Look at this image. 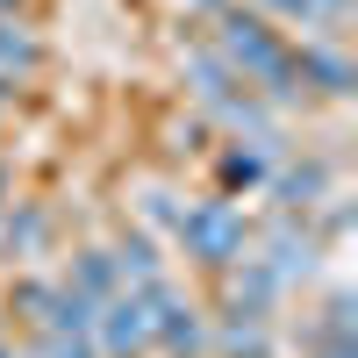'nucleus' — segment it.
Wrapping results in <instances>:
<instances>
[]
</instances>
